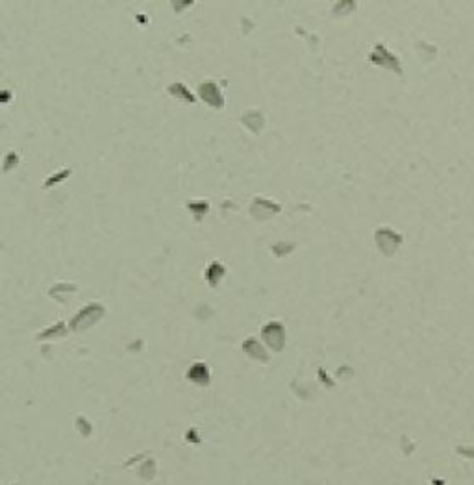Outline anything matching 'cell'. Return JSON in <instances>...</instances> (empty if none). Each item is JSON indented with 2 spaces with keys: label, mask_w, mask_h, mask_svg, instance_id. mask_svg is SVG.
<instances>
[{
  "label": "cell",
  "mask_w": 474,
  "mask_h": 485,
  "mask_svg": "<svg viewBox=\"0 0 474 485\" xmlns=\"http://www.w3.org/2000/svg\"><path fill=\"white\" fill-rule=\"evenodd\" d=\"M200 95H202V99L206 100V102H209V104L217 106V108L222 106V97H220V93L215 84H202V86H200Z\"/></svg>",
  "instance_id": "cell-1"
},
{
  "label": "cell",
  "mask_w": 474,
  "mask_h": 485,
  "mask_svg": "<svg viewBox=\"0 0 474 485\" xmlns=\"http://www.w3.org/2000/svg\"><path fill=\"white\" fill-rule=\"evenodd\" d=\"M171 93H173V95H176V97H184V99L187 100V102H193V100H195V99L191 97V95L187 93V89H185V87L182 86V84H176V86L171 87Z\"/></svg>",
  "instance_id": "cell-2"
}]
</instances>
